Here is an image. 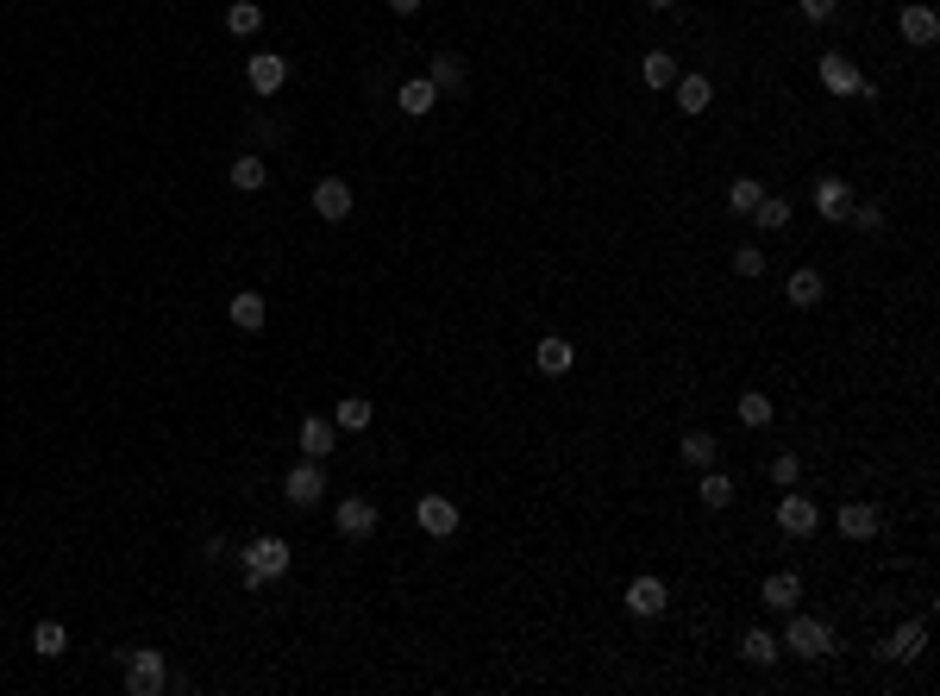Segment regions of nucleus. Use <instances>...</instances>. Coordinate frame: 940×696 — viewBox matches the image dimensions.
I'll use <instances>...</instances> for the list:
<instances>
[{
	"label": "nucleus",
	"instance_id": "obj_9",
	"mask_svg": "<svg viewBox=\"0 0 940 696\" xmlns=\"http://www.w3.org/2000/svg\"><path fill=\"white\" fill-rule=\"evenodd\" d=\"M314 214L320 220H351V182L345 176H320L314 182Z\"/></svg>",
	"mask_w": 940,
	"mask_h": 696
},
{
	"label": "nucleus",
	"instance_id": "obj_4",
	"mask_svg": "<svg viewBox=\"0 0 940 696\" xmlns=\"http://www.w3.org/2000/svg\"><path fill=\"white\" fill-rule=\"evenodd\" d=\"M414 521H420V533H433V540H452L464 515H458L452 496H420V502H414Z\"/></svg>",
	"mask_w": 940,
	"mask_h": 696
},
{
	"label": "nucleus",
	"instance_id": "obj_25",
	"mask_svg": "<svg viewBox=\"0 0 940 696\" xmlns=\"http://www.w3.org/2000/svg\"><path fill=\"white\" fill-rule=\"evenodd\" d=\"M395 101H402V113H408V120H427V113H433V101H439V88H433L427 76H420V82H402V95H395Z\"/></svg>",
	"mask_w": 940,
	"mask_h": 696
},
{
	"label": "nucleus",
	"instance_id": "obj_15",
	"mask_svg": "<svg viewBox=\"0 0 940 696\" xmlns=\"http://www.w3.org/2000/svg\"><path fill=\"white\" fill-rule=\"evenodd\" d=\"M759 596H765V609H778V615H790L796 602H803V577H796V571H771Z\"/></svg>",
	"mask_w": 940,
	"mask_h": 696
},
{
	"label": "nucleus",
	"instance_id": "obj_3",
	"mask_svg": "<svg viewBox=\"0 0 940 696\" xmlns=\"http://www.w3.org/2000/svg\"><path fill=\"white\" fill-rule=\"evenodd\" d=\"M126 690H132V696H157V690H170V671H163V653H151V646H138V653H126Z\"/></svg>",
	"mask_w": 940,
	"mask_h": 696
},
{
	"label": "nucleus",
	"instance_id": "obj_12",
	"mask_svg": "<svg viewBox=\"0 0 940 696\" xmlns=\"http://www.w3.org/2000/svg\"><path fill=\"white\" fill-rule=\"evenodd\" d=\"M834 527L846 533V540H872V533H878V508L872 502H840L834 508Z\"/></svg>",
	"mask_w": 940,
	"mask_h": 696
},
{
	"label": "nucleus",
	"instance_id": "obj_32",
	"mask_svg": "<svg viewBox=\"0 0 940 696\" xmlns=\"http://www.w3.org/2000/svg\"><path fill=\"white\" fill-rule=\"evenodd\" d=\"M727 502H734V477L709 464V471H702V508H727Z\"/></svg>",
	"mask_w": 940,
	"mask_h": 696
},
{
	"label": "nucleus",
	"instance_id": "obj_22",
	"mask_svg": "<svg viewBox=\"0 0 940 696\" xmlns=\"http://www.w3.org/2000/svg\"><path fill=\"white\" fill-rule=\"evenodd\" d=\"M333 446H339V427L320 421V414H308V421H301V452H308V458H326Z\"/></svg>",
	"mask_w": 940,
	"mask_h": 696
},
{
	"label": "nucleus",
	"instance_id": "obj_27",
	"mask_svg": "<svg viewBox=\"0 0 940 696\" xmlns=\"http://www.w3.org/2000/svg\"><path fill=\"white\" fill-rule=\"evenodd\" d=\"M264 182H270V170H264V157H257V151H245L239 164H232V189H239V195H257Z\"/></svg>",
	"mask_w": 940,
	"mask_h": 696
},
{
	"label": "nucleus",
	"instance_id": "obj_24",
	"mask_svg": "<svg viewBox=\"0 0 940 696\" xmlns=\"http://www.w3.org/2000/svg\"><path fill=\"white\" fill-rule=\"evenodd\" d=\"M671 88H677V107H684V113H709V101H715L709 76H677Z\"/></svg>",
	"mask_w": 940,
	"mask_h": 696
},
{
	"label": "nucleus",
	"instance_id": "obj_17",
	"mask_svg": "<svg viewBox=\"0 0 940 696\" xmlns=\"http://www.w3.org/2000/svg\"><path fill=\"white\" fill-rule=\"evenodd\" d=\"M533 364H539V370H546V377H564V370H571V364H577V345H571V339H558V333H552V339H539V345H533Z\"/></svg>",
	"mask_w": 940,
	"mask_h": 696
},
{
	"label": "nucleus",
	"instance_id": "obj_35",
	"mask_svg": "<svg viewBox=\"0 0 940 696\" xmlns=\"http://www.w3.org/2000/svg\"><path fill=\"white\" fill-rule=\"evenodd\" d=\"M796 477H803V458H796V452H778V458H771V483H778V490H790Z\"/></svg>",
	"mask_w": 940,
	"mask_h": 696
},
{
	"label": "nucleus",
	"instance_id": "obj_5",
	"mask_svg": "<svg viewBox=\"0 0 940 696\" xmlns=\"http://www.w3.org/2000/svg\"><path fill=\"white\" fill-rule=\"evenodd\" d=\"M282 496H289L295 508H314L326 496V471H320V458H301L289 477H282Z\"/></svg>",
	"mask_w": 940,
	"mask_h": 696
},
{
	"label": "nucleus",
	"instance_id": "obj_33",
	"mask_svg": "<svg viewBox=\"0 0 940 696\" xmlns=\"http://www.w3.org/2000/svg\"><path fill=\"white\" fill-rule=\"evenodd\" d=\"M69 646V634H63V621H38L32 628V653H44V659H57Z\"/></svg>",
	"mask_w": 940,
	"mask_h": 696
},
{
	"label": "nucleus",
	"instance_id": "obj_10",
	"mask_svg": "<svg viewBox=\"0 0 940 696\" xmlns=\"http://www.w3.org/2000/svg\"><path fill=\"white\" fill-rule=\"evenodd\" d=\"M665 602H671V590L658 584V577H633V584H627V615H640V621L646 615H665Z\"/></svg>",
	"mask_w": 940,
	"mask_h": 696
},
{
	"label": "nucleus",
	"instance_id": "obj_28",
	"mask_svg": "<svg viewBox=\"0 0 940 696\" xmlns=\"http://www.w3.org/2000/svg\"><path fill=\"white\" fill-rule=\"evenodd\" d=\"M640 82H646V88H671V82H677V57H671V51H646V57H640Z\"/></svg>",
	"mask_w": 940,
	"mask_h": 696
},
{
	"label": "nucleus",
	"instance_id": "obj_19",
	"mask_svg": "<svg viewBox=\"0 0 940 696\" xmlns=\"http://www.w3.org/2000/svg\"><path fill=\"white\" fill-rule=\"evenodd\" d=\"M821 289H828V283H821V270L796 264V270H790V283H784V301H790V308H815Z\"/></svg>",
	"mask_w": 940,
	"mask_h": 696
},
{
	"label": "nucleus",
	"instance_id": "obj_16",
	"mask_svg": "<svg viewBox=\"0 0 940 696\" xmlns=\"http://www.w3.org/2000/svg\"><path fill=\"white\" fill-rule=\"evenodd\" d=\"M677 458H684L690 471H709V464L721 458V446H715V433H709V427H690L684 439H677Z\"/></svg>",
	"mask_w": 940,
	"mask_h": 696
},
{
	"label": "nucleus",
	"instance_id": "obj_40",
	"mask_svg": "<svg viewBox=\"0 0 940 696\" xmlns=\"http://www.w3.org/2000/svg\"><path fill=\"white\" fill-rule=\"evenodd\" d=\"M652 7H677V0H652Z\"/></svg>",
	"mask_w": 940,
	"mask_h": 696
},
{
	"label": "nucleus",
	"instance_id": "obj_8",
	"mask_svg": "<svg viewBox=\"0 0 940 696\" xmlns=\"http://www.w3.org/2000/svg\"><path fill=\"white\" fill-rule=\"evenodd\" d=\"M897 32H903V44H922V51H928V44L940 38V13L922 7V0H909V7L897 13Z\"/></svg>",
	"mask_w": 940,
	"mask_h": 696
},
{
	"label": "nucleus",
	"instance_id": "obj_36",
	"mask_svg": "<svg viewBox=\"0 0 940 696\" xmlns=\"http://www.w3.org/2000/svg\"><path fill=\"white\" fill-rule=\"evenodd\" d=\"M734 270H740V276H765V251H759V245H740V251H734Z\"/></svg>",
	"mask_w": 940,
	"mask_h": 696
},
{
	"label": "nucleus",
	"instance_id": "obj_31",
	"mask_svg": "<svg viewBox=\"0 0 940 696\" xmlns=\"http://www.w3.org/2000/svg\"><path fill=\"white\" fill-rule=\"evenodd\" d=\"M734 414H740V427H771V414H778V408H771V396H759V389H746V396L734 402Z\"/></svg>",
	"mask_w": 940,
	"mask_h": 696
},
{
	"label": "nucleus",
	"instance_id": "obj_34",
	"mask_svg": "<svg viewBox=\"0 0 940 696\" xmlns=\"http://www.w3.org/2000/svg\"><path fill=\"white\" fill-rule=\"evenodd\" d=\"M740 653H746L752 665H771V659H778V640H771V634H759V628H752V634H746V646H740Z\"/></svg>",
	"mask_w": 940,
	"mask_h": 696
},
{
	"label": "nucleus",
	"instance_id": "obj_7",
	"mask_svg": "<svg viewBox=\"0 0 940 696\" xmlns=\"http://www.w3.org/2000/svg\"><path fill=\"white\" fill-rule=\"evenodd\" d=\"M778 527H784V533H803V540H809V533L821 527V508H815L803 490H796V483H790V490H784V502H778Z\"/></svg>",
	"mask_w": 940,
	"mask_h": 696
},
{
	"label": "nucleus",
	"instance_id": "obj_29",
	"mask_svg": "<svg viewBox=\"0 0 940 696\" xmlns=\"http://www.w3.org/2000/svg\"><path fill=\"white\" fill-rule=\"evenodd\" d=\"M257 26H264V7H257V0H232L226 7V32L232 38H251Z\"/></svg>",
	"mask_w": 940,
	"mask_h": 696
},
{
	"label": "nucleus",
	"instance_id": "obj_6",
	"mask_svg": "<svg viewBox=\"0 0 940 696\" xmlns=\"http://www.w3.org/2000/svg\"><path fill=\"white\" fill-rule=\"evenodd\" d=\"M376 521H383V515H376V502H364V496H345V502L333 508V527L345 533V540H370Z\"/></svg>",
	"mask_w": 940,
	"mask_h": 696
},
{
	"label": "nucleus",
	"instance_id": "obj_30",
	"mask_svg": "<svg viewBox=\"0 0 940 696\" xmlns=\"http://www.w3.org/2000/svg\"><path fill=\"white\" fill-rule=\"evenodd\" d=\"M759 195H765V182H752V176H734L727 182V214H752V207H759Z\"/></svg>",
	"mask_w": 940,
	"mask_h": 696
},
{
	"label": "nucleus",
	"instance_id": "obj_1",
	"mask_svg": "<svg viewBox=\"0 0 940 696\" xmlns=\"http://www.w3.org/2000/svg\"><path fill=\"white\" fill-rule=\"evenodd\" d=\"M289 565H295V552H289V540H276V533H264V540L245 546V584H251V590H257V584H276V577H289Z\"/></svg>",
	"mask_w": 940,
	"mask_h": 696
},
{
	"label": "nucleus",
	"instance_id": "obj_23",
	"mask_svg": "<svg viewBox=\"0 0 940 696\" xmlns=\"http://www.w3.org/2000/svg\"><path fill=\"white\" fill-rule=\"evenodd\" d=\"M370 421H376V408H370L364 396H345V402H333V427H339V433H364Z\"/></svg>",
	"mask_w": 940,
	"mask_h": 696
},
{
	"label": "nucleus",
	"instance_id": "obj_39",
	"mask_svg": "<svg viewBox=\"0 0 940 696\" xmlns=\"http://www.w3.org/2000/svg\"><path fill=\"white\" fill-rule=\"evenodd\" d=\"M389 13H402V19H408V13H420V0H389Z\"/></svg>",
	"mask_w": 940,
	"mask_h": 696
},
{
	"label": "nucleus",
	"instance_id": "obj_37",
	"mask_svg": "<svg viewBox=\"0 0 940 696\" xmlns=\"http://www.w3.org/2000/svg\"><path fill=\"white\" fill-rule=\"evenodd\" d=\"M846 220H859V232H884V207H872V201H859Z\"/></svg>",
	"mask_w": 940,
	"mask_h": 696
},
{
	"label": "nucleus",
	"instance_id": "obj_13",
	"mask_svg": "<svg viewBox=\"0 0 940 696\" xmlns=\"http://www.w3.org/2000/svg\"><path fill=\"white\" fill-rule=\"evenodd\" d=\"M815 76H821V88H828V95H859V82H865V76H859V69L846 63L840 51H828V57H821V69H815Z\"/></svg>",
	"mask_w": 940,
	"mask_h": 696
},
{
	"label": "nucleus",
	"instance_id": "obj_14",
	"mask_svg": "<svg viewBox=\"0 0 940 696\" xmlns=\"http://www.w3.org/2000/svg\"><path fill=\"white\" fill-rule=\"evenodd\" d=\"M815 214L821 220H846V214H853V189H846L840 176H821L815 182Z\"/></svg>",
	"mask_w": 940,
	"mask_h": 696
},
{
	"label": "nucleus",
	"instance_id": "obj_2",
	"mask_svg": "<svg viewBox=\"0 0 940 696\" xmlns=\"http://www.w3.org/2000/svg\"><path fill=\"white\" fill-rule=\"evenodd\" d=\"M784 646L790 653H803V659H828L834 653V634H828V621H815V615H796L784 621Z\"/></svg>",
	"mask_w": 940,
	"mask_h": 696
},
{
	"label": "nucleus",
	"instance_id": "obj_20",
	"mask_svg": "<svg viewBox=\"0 0 940 696\" xmlns=\"http://www.w3.org/2000/svg\"><path fill=\"white\" fill-rule=\"evenodd\" d=\"M427 82L439 88V95H458V88H464V57H452V51H433V63H427Z\"/></svg>",
	"mask_w": 940,
	"mask_h": 696
},
{
	"label": "nucleus",
	"instance_id": "obj_18",
	"mask_svg": "<svg viewBox=\"0 0 940 696\" xmlns=\"http://www.w3.org/2000/svg\"><path fill=\"white\" fill-rule=\"evenodd\" d=\"M922 646H928V628H922V621H903V628L884 640V659L909 665V659H922Z\"/></svg>",
	"mask_w": 940,
	"mask_h": 696
},
{
	"label": "nucleus",
	"instance_id": "obj_11",
	"mask_svg": "<svg viewBox=\"0 0 940 696\" xmlns=\"http://www.w3.org/2000/svg\"><path fill=\"white\" fill-rule=\"evenodd\" d=\"M245 76H251V88H257V95H276V88L289 82V63H282L276 51H251V63H245Z\"/></svg>",
	"mask_w": 940,
	"mask_h": 696
},
{
	"label": "nucleus",
	"instance_id": "obj_21",
	"mask_svg": "<svg viewBox=\"0 0 940 696\" xmlns=\"http://www.w3.org/2000/svg\"><path fill=\"white\" fill-rule=\"evenodd\" d=\"M226 314H232V327L257 333V327H264V320H270V301L257 295V289H245V295H232V308H226Z\"/></svg>",
	"mask_w": 940,
	"mask_h": 696
},
{
	"label": "nucleus",
	"instance_id": "obj_38",
	"mask_svg": "<svg viewBox=\"0 0 940 696\" xmlns=\"http://www.w3.org/2000/svg\"><path fill=\"white\" fill-rule=\"evenodd\" d=\"M796 7H803V19H834L840 0H796Z\"/></svg>",
	"mask_w": 940,
	"mask_h": 696
},
{
	"label": "nucleus",
	"instance_id": "obj_26",
	"mask_svg": "<svg viewBox=\"0 0 940 696\" xmlns=\"http://www.w3.org/2000/svg\"><path fill=\"white\" fill-rule=\"evenodd\" d=\"M746 220L759 226V232H784V226H790V201H784V195H759V207H752Z\"/></svg>",
	"mask_w": 940,
	"mask_h": 696
}]
</instances>
